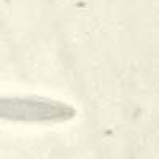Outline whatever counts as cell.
<instances>
[{
	"label": "cell",
	"mask_w": 159,
	"mask_h": 159,
	"mask_svg": "<svg viewBox=\"0 0 159 159\" xmlns=\"http://www.w3.org/2000/svg\"><path fill=\"white\" fill-rule=\"evenodd\" d=\"M75 116L73 107L69 103L38 97H0V118L25 123H61Z\"/></svg>",
	"instance_id": "cell-1"
}]
</instances>
